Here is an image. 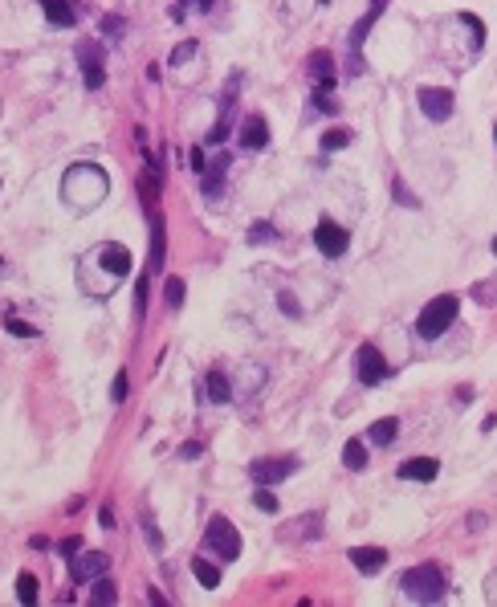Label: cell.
<instances>
[{"instance_id": "1", "label": "cell", "mask_w": 497, "mask_h": 607, "mask_svg": "<svg viewBox=\"0 0 497 607\" xmlns=\"http://www.w3.org/2000/svg\"><path fill=\"white\" fill-rule=\"evenodd\" d=\"M106 196H110V176L98 164H74L62 176V200L74 212H94Z\"/></svg>"}, {"instance_id": "2", "label": "cell", "mask_w": 497, "mask_h": 607, "mask_svg": "<svg viewBox=\"0 0 497 607\" xmlns=\"http://www.w3.org/2000/svg\"><path fill=\"white\" fill-rule=\"evenodd\" d=\"M399 591L416 599V603H440L445 599V571L436 562H420V567H408L399 574Z\"/></svg>"}, {"instance_id": "3", "label": "cell", "mask_w": 497, "mask_h": 607, "mask_svg": "<svg viewBox=\"0 0 497 607\" xmlns=\"http://www.w3.org/2000/svg\"><path fill=\"white\" fill-rule=\"evenodd\" d=\"M457 310H461V297L457 294H440L432 297L428 306L420 310V318H416V330H420V339H440L452 322H457Z\"/></svg>"}, {"instance_id": "4", "label": "cell", "mask_w": 497, "mask_h": 607, "mask_svg": "<svg viewBox=\"0 0 497 607\" xmlns=\"http://www.w3.org/2000/svg\"><path fill=\"white\" fill-rule=\"evenodd\" d=\"M90 265H98L102 273H106V281L115 285V281H122L131 273V253H127V245H118V241H106V245H98L90 253Z\"/></svg>"}, {"instance_id": "5", "label": "cell", "mask_w": 497, "mask_h": 607, "mask_svg": "<svg viewBox=\"0 0 497 607\" xmlns=\"http://www.w3.org/2000/svg\"><path fill=\"white\" fill-rule=\"evenodd\" d=\"M204 546H208V550H216L224 562L241 558V534L232 530L229 518H212V522H208V530H204Z\"/></svg>"}, {"instance_id": "6", "label": "cell", "mask_w": 497, "mask_h": 607, "mask_svg": "<svg viewBox=\"0 0 497 607\" xmlns=\"http://www.w3.org/2000/svg\"><path fill=\"white\" fill-rule=\"evenodd\" d=\"M298 469V460L294 457H257V460H248V481L253 485H282L285 477Z\"/></svg>"}, {"instance_id": "7", "label": "cell", "mask_w": 497, "mask_h": 607, "mask_svg": "<svg viewBox=\"0 0 497 607\" xmlns=\"http://www.w3.org/2000/svg\"><path fill=\"white\" fill-rule=\"evenodd\" d=\"M110 571V555H102V550H86V555H69V579L78 583V587H90L98 574Z\"/></svg>"}, {"instance_id": "8", "label": "cell", "mask_w": 497, "mask_h": 607, "mask_svg": "<svg viewBox=\"0 0 497 607\" xmlns=\"http://www.w3.org/2000/svg\"><path fill=\"white\" fill-rule=\"evenodd\" d=\"M355 375H359L363 387H379L383 379H387V363H383L379 346H371V343L359 346V355H355Z\"/></svg>"}, {"instance_id": "9", "label": "cell", "mask_w": 497, "mask_h": 607, "mask_svg": "<svg viewBox=\"0 0 497 607\" xmlns=\"http://www.w3.org/2000/svg\"><path fill=\"white\" fill-rule=\"evenodd\" d=\"M383 8H387V0H371L367 17H359V21H355V29H350V74H363V57H359V50H363L367 33H371V25L379 21Z\"/></svg>"}, {"instance_id": "10", "label": "cell", "mask_w": 497, "mask_h": 607, "mask_svg": "<svg viewBox=\"0 0 497 607\" xmlns=\"http://www.w3.org/2000/svg\"><path fill=\"white\" fill-rule=\"evenodd\" d=\"M416 102H420V110L432 118V123H445V118H452V90H436V86H424L420 94H416Z\"/></svg>"}, {"instance_id": "11", "label": "cell", "mask_w": 497, "mask_h": 607, "mask_svg": "<svg viewBox=\"0 0 497 607\" xmlns=\"http://www.w3.org/2000/svg\"><path fill=\"white\" fill-rule=\"evenodd\" d=\"M347 229H338V225H334V220H318V229H314V245H318V253H322V257H343V253H347Z\"/></svg>"}, {"instance_id": "12", "label": "cell", "mask_w": 497, "mask_h": 607, "mask_svg": "<svg viewBox=\"0 0 497 607\" xmlns=\"http://www.w3.org/2000/svg\"><path fill=\"white\" fill-rule=\"evenodd\" d=\"M78 62H82L86 90H98V86L106 82V74H102V50L94 41H82V45H78Z\"/></svg>"}, {"instance_id": "13", "label": "cell", "mask_w": 497, "mask_h": 607, "mask_svg": "<svg viewBox=\"0 0 497 607\" xmlns=\"http://www.w3.org/2000/svg\"><path fill=\"white\" fill-rule=\"evenodd\" d=\"M269 143V127L261 115H248L245 123H241V147L245 151H261Z\"/></svg>"}, {"instance_id": "14", "label": "cell", "mask_w": 497, "mask_h": 607, "mask_svg": "<svg viewBox=\"0 0 497 607\" xmlns=\"http://www.w3.org/2000/svg\"><path fill=\"white\" fill-rule=\"evenodd\" d=\"M436 473H440V460L436 457H412L399 465V477L404 481H436Z\"/></svg>"}, {"instance_id": "15", "label": "cell", "mask_w": 497, "mask_h": 607, "mask_svg": "<svg viewBox=\"0 0 497 607\" xmlns=\"http://www.w3.org/2000/svg\"><path fill=\"white\" fill-rule=\"evenodd\" d=\"M350 562L363 574H379L383 562H387V550H379V546H355V550H350Z\"/></svg>"}, {"instance_id": "16", "label": "cell", "mask_w": 497, "mask_h": 607, "mask_svg": "<svg viewBox=\"0 0 497 607\" xmlns=\"http://www.w3.org/2000/svg\"><path fill=\"white\" fill-rule=\"evenodd\" d=\"M41 13H45L53 25H62V29H74V25H78V8H74V0H41Z\"/></svg>"}, {"instance_id": "17", "label": "cell", "mask_w": 497, "mask_h": 607, "mask_svg": "<svg viewBox=\"0 0 497 607\" xmlns=\"http://www.w3.org/2000/svg\"><path fill=\"white\" fill-rule=\"evenodd\" d=\"M164 253H167L164 216H155V220H151V261H147V269H151V273H159V269H164Z\"/></svg>"}, {"instance_id": "18", "label": "cell", "mask_w": 497, "mask_h": 607, "mask_svg": "<svg viewBox=\"0 0 497 607\" xmlns=\"http://www.w3.org/2000/svg\"><path fill=\"white\" fill-rule=\"evenodd\" d=\"M396 432H399V420L383 416V420H375V424L367 428V441H371V444H379V448H383V444H392V441H396Z\"/></svg>"}, {"instance_id": "19", "label": "cell", "mask_w": 497, "mask_h": 607, "mask_svg": "<svg viewBox=\"0 0 497 607\" xmlns=\"http://www.w3.org/2000/svg\"><path fill=\"white\" fill-rule=\"evenodd\" d=\"M224 171H229V155H216L208 176H204V196H220V183H224Z\"/></svg>"}, {"instance_id": "20", "label": "cell", "mask_w": 497, "mask_h": 607, "mask_svg": "<svg viewBox=\"0 0 497 607\" xmlns=\"http://www.w3.org/2000/svg\"><path fill=\"white\" fill-rule=\"evenodd\" d=\"M192 574L200 579V587H208V591L220 587V567L208 562V558H192Z\"/></svg>"}, {"instance_id": "21", "label": "cell", "mask_w": 497, "mask_h": 607, "mask_svg": "<svg viewBox=\"0 0 497 607\" xmlns=\"http://www.w3.org/2000/svg\"><path fill=\"white\" fill-rule=\"evenodd\" d=\"M90 599H94V603H118V583H110V579H106V574H98V579H94V583H90Z\"/></svg>"}, {"instance_id": "22", "label": "cell", "mask_w": 497, "mask_h": 607, "mask_svg": "<svg viewBox=\"0 0 497 607\" xmlns=\"http://www.w3.org/2000/svg\"><path fill=\"white\" fill-rule=\"evenodd\" d=\"M208 399H212V404H229V399H232L229 379L220 375V371H212V375H208Z\"/></svg>"}, {"instance_id": "23", "label": "cell", "mask_w": 497, "mask_h": 607, "mask_svg": "<svg viewBox=\"0 0 497 607\" xmlns=\"http://www.w3.org/2000/svg\"><path fill=\"white\" fill-rule=\"evenodd\" d=\"M350 139H355V135H350L347 127H334V131H326V135H322V155H331V151H343Z\"/></svg>"}, {"instance_id": "24", "label": "cell", "mask_w": 497, "mask_h": 607, "mask_svg": "<svg viewBox=\"0 0 497 607\" xmlns=\"http://www.w3.org/2000/svg\"><path fill=\"white\" fill-rule=\"evenodd\" d=\"M17 599L21 603H37V579L29 571L17 574Z\"/></svg>"}, {"instance_id": "25", "label": "cell", "mask_w": 497, "mask_h": 607, "mask_svg": "<svg viewBox=\"0 0 497 607\" xmlns=\"http://www.w3.org/2000/svg\"><path fill=\"white\" fill-rule=\"evenodd\" d=\"M269 241H278V229H273L269 220H257V225L248 229V245H269Z\"/></svg>"}, {"instance_id": "26", "label": "cell", "mask_w": 497, "mask_h": 607, "mask_svg": "<svg viewBox=\"0 0 497 607\" xmlns=\"http://www.w3.org/2000/svg\"><path fill=\"white\" fill-rule=\"evenodd\" d=\"M343 460H347V469H363V465H367L363 441H347V448H343Z\"/></svg>"}, {"instance_id": "27", "label": "cell", "mask_w": 497, "mask_h": 607, "mask_svg": "<svg viewBox=\"0 0 497 607\" xmlns=\"http://www.w3.org/2000/svg\"><path fill=\"white\" fill-rule=\"evenodd\" d=\"M253 506L261 509V514H278V497L269 493V485H257V493H253Z\"/></svg>"}, {"instance_id": "28", "label": "cell", "mask_w": 497, "mask_h": 607, "mask_svg": "<svg viewBox=\"0 0 497 607\" xmlns=\"http://www.w3.org/2000/svg\"><path fill=\"white\" fill-rule=\"evenodd\" d=\"M224 139H229V110H224V118L216 123L212 131L204 135V143H208V147H216V143H224Z\"/></svg>"}, {"instance_id": "29", "label": "cell", "mask_w": 497, "mask_h": 607, "mask_svg": "<svg viewBox=\"0 0 497 607\" xmlns=\"http://www.w3.org/2000/svg\"><path fill=\"white\" fill-rule=\"evenodd\" d=\"M167 306H171V310L183 306V281L180 278H167Z\"/></svg>"}, {"instance_id": "30", "label": "cell", "mask_w": 497, "mask_h": 607, "mask_svg": "<svg viewBox=\"0 0 497 607\" xmlns=\"http://www.w3.org/2000/svg\"><path fill=\"white\" fill-rule=\"evenodd\" d=\"M392 192H396V200L404 204V208H416V204H420V200H416L412 192H408V183H404V180H396V183H392Z\"/></svg>"}, {"instance_id": "31", "label": "cell", "mask_w": 497, "mask_h": 607, "mask_svg": "<svg viewBox=\"0 0 497 607\" xmlns=\"http://www.w3.org/2000/svg\"><path fill=\"white\" fill-rule=\"evenodd\" d=\"M192 53H196V41H183V45H176V50H171V66H183Z\"/></svg>"}, {"instance_id": "32", "label": "cell", "mask_w": 497, "mask_h": 607, "mask_svg": "<svg viewBox=\"0 0 497 607\" xmlns=\"http://www.w3.org/2000/svg\"><path fill=\"white\" fill-rule=\"evenodd\" d=\"M147 285H151V269H147V278L139 281V297H135V314H139V318L147 314Z\"/></svg>"}, {"instance_id": "33", "label": "cell", "mask_w": 497, "mask_h": 607, "mask_svg": "<svg viewBox=\"0 0 497 607\" xmlns=\"http://www.w3.org/2000/svg\"><path fill=\"white\" fill-rule=\"evenodd\" d=\"M122 29H127V21L122 17H102V33L106 37H122Z\"/></svg>"}, {"instance_id": "34", "label": "cell", "mask_w": 497, "mask_h": 607, "mask_svg": "<svg viewBox=\"0 0 497 607\" xmlns=\"http://www.w3.org/2000/svg\"><path fill=\"white\" fill-rule=\"evenodd\" d=\"M110 399H115V404L127 399V371H118V375H115V383H110Z\"/></svg>"}, {"instance_id": "35", "label": "cell", "mask_w": 497, "mask_h": 607, "mask_svg": "<svg viewBox=\"0 0 497 607\" xmlns=\"http://www.w3.org/2000/svg\"><path fill=\"white\" fill-rule=\"evenodd\" d=\"M314 106H318V110H326V115H334V110H338V102H334L326 90H314Z\"/></svg>"}, {"instance_id": "36", "label": "cell", "mask_w": 497, "mask_h": 607, "mask_svg": "<svg viewBox=\"0 0 497 607\" xmlns=\"http://www.w3.org/2000/svg\"><path fill=\"white\" fill-rule=\"evenodd\" d=\"M8 330H13V334H25V339H33V334H37V327H29V322H21L17 314H8Z\"/></svg>"}, {"instance_id": "37", "label": "cell", "mask_w": 497, "mask_h": 607, "mask_svg": "<svg viewBox=\"0 0 497 607\" xmlns=\"http://www.w3.org/2000/svg\"><path fill=\"white\" fill-rule=\"evenodd\" d=\"M57 550H62V555H78V550H82V538H74V534H69V538H62V542H57Z\"/></svg>"}, {"instance_id": "38", "label": "cell", "mask_w": 497, "mask_h": 607, "mask_svg": "<svg viewBox=\"0 0 497 607\" xmlns=\"http://www.w3.org/2000/svg\"><path fill=\"white\" fill-rule=\"evenodd\" d=\"M143 534H147V542L155 546V550H164V534L155 530V522H143Z\"/></svg>"}, {"instance_id": "39", "label": "cell", "mask_w": 497, "mask_h": 607, "mask_svg": "<svg viewBox=\"0 0 497 607\" xmlns=\"http://www.w3.org/2000/svg\"><path fill=\"white\" fill-rule=\"evenodd\" d=\"M278 306H282V310L290 314V318H298V314H302V310H298V302H294L290 294H278Z\"/></svg>"}, {"instance_id": "40", "label": "cell", "mask_w": 497, "mask_h": 607, "mask_svg": "<svg viewBox=\"0 0 497 607\" xmlns=\"http://www.w3.org/2000/svg\"><path fill=\"white\" fill-rule=\"evenodd\" d=\"M200 453H204V444H200V441H188V444L180 448V457H183V460H196Z\"/></svg>"}, {"instance_id": "41", "label": "cell", "mask_w": 497, "mask_h": 607, "mask_svg": "<svg viewBox=\"0 0 497 607\" xmlns=\"http://www.w3.org/2000/svg\"><path fill=\"white\" fill-rule=\"evenodd\" d=\"M493 253H497V237H493Z\"/></svg>"}, {"instance_id": "42", "label": "cell", "mask_w": 497, "mask_h": 607, "mask_svg": "<svg viewBox=\"0 0 497 607\" xmlns=\"http://www.w3.org/2000/svg\"><path fill=\"white\" fill-rule=\"evenodd\" d=\"M318 4H331V0H318Z\"/></svg>"}, {"instance_id": "43", "label": "cell", "mask_w": 497, "mask_h": 607, "mask_svg": "<svg viewBox=\"0 0 497 607\" xmlns=\"http://www.w3.org/2000/svg\"><path fill=\"white\" fill-rule=\"evenodd\" d=\"M493 139H497V127H493Z\"/></svg>"}]
</instances>
